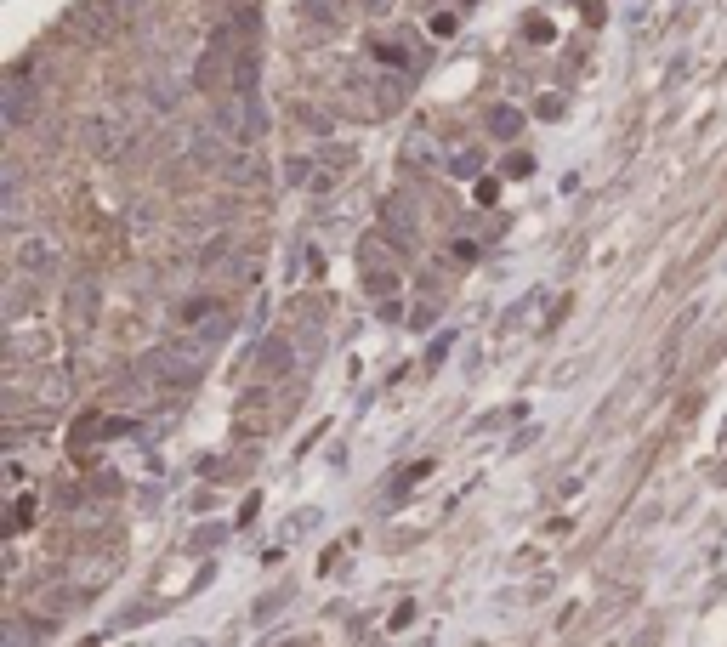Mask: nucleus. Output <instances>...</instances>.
I'll return each mask as SVG.
<instances>
[{
    "label": "nucleus",
    "mask_w": 727,
    "mask_h": 647,
    "mask_svg": "<svg viewBox=\"0 0 727 647\" xmlns=\"http://www.w3.org/2000/svg\"><path fill=\"white\" fill-rule=\"evenodd\" d=\"M211 352L205 341H194V335H171L165 347L148 352V369H154V381L160 386H194L205 369H211Z\"/></svg>",
    "instance_id": "obj_1"
},
{
    "label": "nucleus",
    "mask_w": 727,
    "mask_h": 647,
    "mask_svg": "<svg viewBox=\"0 0 727 647\" xmlns=\"http://www.w3.org/2000/svg\"><path fill=\"white\" fill-rule=\"evenodd\" d=\"M358 284H364V296H375V301L398 296L404 273H398V245H392L387 233H364V239H358Z\"/></svg>",
    "instance_id": "obj_2"
},
{
    "label": "nucleus",
    "mask_w": 727,
    "mask_h": 647,
    "mask_svg": "<svg viewBox=\"0 0 727 647\" xmlns=\"http://www.w3.org/2000/svg\"><path fill=\"white\" fill-rule=\"evenodd\" d=\"M233 330L228 307L216 296H194L177 307V335H194V341H205V347H222V335Z\"/></svg>",
    "instance_id": "obj_3"
},
{
    "label": "nucleus",
    "mask_w": 727,
    "mask_h": 647,
    "mask_svg": "<svg viewBox=\"0 0 727 647\" xmlns=\"http://www.w3.org/2000/svg\"><path fill=\"white\" fill-rule=\"evenodd\" d=\"M12 267H18L23 279L35 284H52L57 267H63V250H57V239H46V233H18V245H12Z\"/></svg>",
    "instance_id": "obj_4"
},
{
    "label": "nucleus",
    "mask_w": 727,
    "mask_h": 647,
    "mask_svg": "<svg viewBox=\"0 0 727 647\" xmlns=\"http://www.w3.org/2000/svg\"><path fill=\"white\" fill-rule=\"evenodd\" d=\"M262 131H267L262 97H233V108H222V137H233V142H262Z\"/></svg>",
    "instance_id": "obj_5"
},
{
    "label": "nucleus",
    "mask_w": 727,
    "mask_h": 647,
    "mask_svg": "<svg viewBox=\"0 0 727 647\" xmlns=\"http://www.w3.org/2000/svg\"><path fill=\"white\" fill-rule=\"evenodd\" d=\"M0 114H6L12 131H23V125L35 120V86H29V74H12V80L0 86Z\"/></svg>",
    "instance_id": "obj_6"
},
{
    "label": "nucleus",
    "mask_w": 727,
    "mask_h": 647,
    "mask_svg": "<svg viewBox=\"0 0 727 647\" xmlns=\"http://www.w3.org/2000/svg\"><path fill=\"white\" fill-rule=\"evenodd\" d=\"M86 148L97 159L125 154V120H120V114H91V120H86Z\"/></svg>",
    "instance_id": "obj_7"
},
{
    "label": "nucleus",
    "mask_w": 727,
    "mask_h": 647,
    "mask_svg": "<svg viewBox=\"0 0 727 647\" xmlns=\"http://www.w3.org/2000/svg\"><path fill=\"white\" fill-rule=\"evenodd\" d=\"M290 369H296L290 335H262V347H256V375H262V381H284Z\"/></svg>",
    "instance_id": "obj_8"
},
{
    "label": "nucleus",
    "mask_w": 727,
    "mask_h": 647,
    "mask_svg": "<svg viewBox=\"0 0 727 647\" xmlns=\"http://www.w3.org/2000/svg\"><path fill=\"white\" fill-rule=\"evenodd\" d=\"M347 165H353V148H347V142H330V148H319V159H313V188H319V193L336 188Z\"/></svg>",
    "instance_id": "obj_9"
},
{
    "label": "nucleus",
    "mask_w": 727,
    "mask_h": 647,
    "mask_svg": "<svg viewBox=\"0 0 727 647\" xmlns=\"http://www.w3.org/2000/svg\"><path fill=\"white\" fill-rule=\"evenodd\" d=\"M228 86H233V97H256V86H262V52L256 46H245L228 63Z\"/></svg>",
    "instance_id": "obj_10"
},
{
    "label": "nucleus",
    "mask_w": 727,
    "mask_h": 647,
    "mask_svg": "<svg viewBox=\"0 0 727 647\" xmlns=\"http://www.w3.org/2000/svg\"><path fill=\"white\" fill-rule=\"evenodd\" d=\"M489 137H495V142H517V137H523V108H512V103L489 108Z\"/></svg>",
    "instance_id": "obj_11"
},
{
    "label": "nucleus",
    "mask_w": 727,
    "mask_h": 647,
    "mask_svg": "<svg viewBox=\"0 0 727 647\" xmlns=\"http://www.w3.org/2000/svg\"><path fill=\"white\" fill-rule=\"evenodd\" d=\"M387 239H392V245L415 239V205H404V199H387Z\"/></svg>",
    "instance_id": "obj_12"
},
{
    "label": "nucleus",
    "mask_w": 727,
    "mask_h": 647,
    "mask_svg": "<svg viewBox=\"0 0 727 647\" xmlns=\"http://www.w3.org/2000/svg\"><path fill=\"white\" fill-rule=\"evenodd\" d=\"M438 159V142H432V131H409V142H404V165L409 171H426Z\"/></svg>",
    "instance_id": "obj_13"
},
{
    "label": "nucleus",
    "mask_w": 727,
    "mask_h": 647,
    "mask_svg": "<svg viewBox=\"0 0 727 647\" xmlns=\"http://www.w3.org/2000/svg\"><path fill=\"white\" fill-rule=\"evenodd\" d=\"M483 171V148H455L449 154V176H478Z\"/></svg>",
    "instance_id": "obj_14"
},
{
    "label": "nucleus",
    "mask_w": 727,
    "mask_h": 647,
    "mask_svg": "<svg viewBox=\"0 0 727 647\" xmlns=\"http://www.w3.org/2000/svg\"><path fill=\"white\" fill-rule=\"evenodd\" d=\"M455 23H461V12H438V18H432V29H438V35H449Z\"/></svg>",
    "instance_id": "obj_15"
},
{
    "label": "nucleus",
    "mask_w": 727,
    "mask_h": 647,
    "mask_svg": "<svg viewBox=\"0 0 727 647\" xmlns=\"http://www.w3.org/2000/svg\"><path fill=\"white\" fill-rule=\"evenodd\" d=\"M358 6H364L370 18H381V12H392V0H358Z\"/></svg>",
    "instance_id": "obj_16"
},
{
    "label": "nucleus",
    "mask_w": 727,
    "mask_h": 647,
    "mask_svg": "<svg viewBox=\"0 0 727 647\" xmlns=\"http://www.w3.org/2000/svg\"><path fill=\"white\" fill-rule=\"evenodd\" d=\"M6 647H29V636H23V625H12V630H6Z\"/></svg>",
    "instance_id": "obj_17"
}]
</instances>
